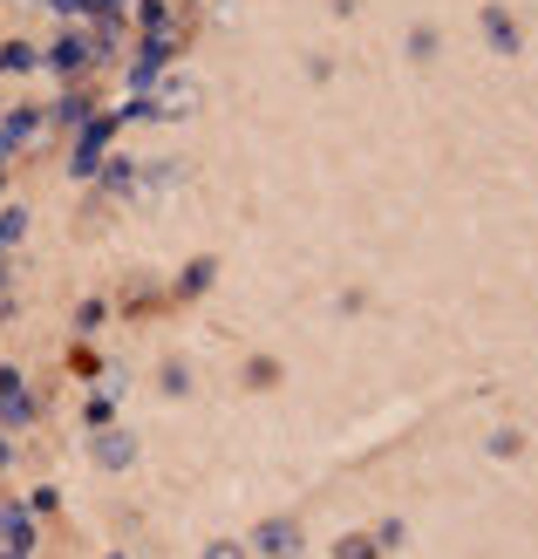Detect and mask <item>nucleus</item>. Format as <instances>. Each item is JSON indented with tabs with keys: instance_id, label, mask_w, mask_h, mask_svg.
<instances>
[{
	"instance_id": "5",
	"label": "nucleus",
	"mask_w": 538,
	"mask_h": 559,
	"mask_svg": "<svg viewBox=\"0 0 538 559\" xmlns=\"http://www.w3.org/2000/svg\"><path fill=\"white\" fill-rule=\"evenodd\" d=\"M0 130H8V136H14V144H27V136H35V130H41V109H35V103H14V109H8V117H0Z\"/></svg>"
},
{
	"instance_id": "3",
	"label": "nucleus",
	"mask_w": 538,
	"mask_h": 559,
	"mask_svg": "<svg viewBox=\"0 0 538 559\" xmlns=\"http://www.w3.org/2000/svg\"><path fill=\"white\" fill-rule=\"evenodd\" d=\"M41 69V48L21 41V35H0V75H35Z\"/></svg>"
},
{
	"instance_id": "2",
	"label": "nucleus",
	"mask_w": 538,
	"mask_h": 559,
	"mask_svg": "<svg viewBox=\"0 0 538 559\" xmlns=\"http://www.w3.org/2000/svg\"><path fill=\"white\" fill-rule=\"evenodd\" d=\"M117 123H123V117H96V123H82V136H75V178H89V171H96V157H103L109 136H117Z\"/></svg>"
},
{
	"instance_id": "1",
	"label": "nucleus",
	"mask_w": 538,
	"mask_h": 559,
	"mask_svg": "<svg viewBox=\"0 0 538 559\" xmlns=\"http://www.w3.org/2000/svg\"><path fill=\"white\" fill-rule=\"evenodd\" d=\"M96 62H103V55H96V35H75V27H69V35H55V41L41 48V69H55L62 82H75L82 69H96Z\"/></svg>"
},
{
	"instance_id": "4",
	"label": "nucleus",
	"mask_w": 538,
	"mask_h": 559,
	"mask_svg": "<svg viewBox=\"0 0 538 559\" xmlns=\"http://www.w3.org/2000/svg\"><path fill=\"white\" fill-rule=\"evenodd\" d=\"M41 117H48L55 130H82V117H89V96L69 90V96H55V109H41Z\"/></svg>"
},
{
	"instance_id": "6",
	"label": "nucleus",
	"mask_w": 538,
	"mask_h": 559,
	"mask_svg": "<svg viewBox=\"0 0 538 559\" xmlns=\"http://www.w3.org/2000/svg\"><path fill=\"white\" fill-rule=\"evenodd\" d=\"M48 14H89V0H41Z\"/></svg>"
}]
</instances>
